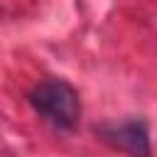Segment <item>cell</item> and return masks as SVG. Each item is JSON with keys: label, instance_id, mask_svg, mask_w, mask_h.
Returning <instances> with one entry per match:
<instances>
[{"label": "cell", "instance_id": "1", "mask_svg": "<svg viewBox=\"0 0 157 157\" xmlns=\"http://www.w3.org/2000/svg\"><path fill=\"white\" fill-rule=\"evenodd\" d=\"M32 108L61 130H74L81 120V98L64 78H47L29 91Z\"/></svg>", "mask_w": 157, "mask_h": 157}, {"label": "cell", "instance_id": "2", "mask_svg": "<svg viewBox=\"0 0 157 157\" xmlns=\"http://www.w3.org/2000/svg\"><path fill=\"white\" fill-rule=\"evenodd\" d=\"M96 132L110 147L128 152L130 157H152L150 132H147L145 120H140V118H130V120H120V123H103L96 128Z\"/></svg>", "mask_w": 157, "mask_h": 157}]
</instances>
